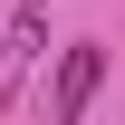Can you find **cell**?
Returning <instances> with one entry per match:
<instances>
[{
  "instance_id": "cell-1",
  "label": "cell",
  "mask_w": 125,
  "mask_h": 125,
  "mask_svg": "<svg viewBox=\"0 0 125 125\" xmlns=\"http://www.w3.org/2000/svg\"><path fill=\"white\" fill-rule=\"evenodd\" d=\"M96 87H106V48H67V67H58V96H48V115H58V125H77Z\"/></svg>"
}]
</instances>
